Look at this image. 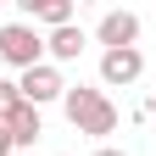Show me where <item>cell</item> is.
Here are the masks:
<instances>
[{
  "instance_id": "obj_1",
  "label": "cell",
  "mask_w": 156,
  "mask_h": 156,
  "mask_svg": "<svg viewBox=\"0 0 156 156\" xmlns=\"http://www.w3.org/2000/svg\"><path fill=\"white\" fill-rule=\"evenodd\" d=\"M62 112H67V123H73L78 134H95V140L117 134V106L106 101V89H89V84H67V95H62Z\"/></svg>"
},
{
  "instance_id": "obj_2",
  "label": "cell",
  "mask_w": 156,
  "mask_h": 156,
  "mask_svg": "<svg viewBox=\"0 0 156 156\" xmlns=\"http://www.w3.org/2000/svg\"><path fill=\"white\" fill-rule=\"evenodd\" d=\"M0 62L28 73L45 62V34H39L34 23H0Z\"/></svg>"
},
{
  "instance_id": "obj_3",
  "label": "cell",
  "mask_w": 156,
  "mask_h": 156,
  "mask_svg": "<svg viewBox=\"0 0 156 156\" xmlns=\"http://www.w3.org/2000/svg\"><path fill=\"white\" fill-rule=\"evenodd\" d=\"M17 95H23L28 106H50V101L67 95V78H62L56 62H39V67H28L23 78H17Z\"/></svg>"
},
{
  "instance_id": "obj_4",
  "label": "cell",
  "mask_w": 156,
  "mask_h": 156,
  "mask_svg": "<svg viewBox=\"0 0 156 156\" xmlns=\"http://www.w3.org/2000/svg\"><path fill=\"white\" fill-rule=\"evenodd\" d=\"M140 73H145V50L140 45H134V50H101V84L106 89L140 84Z\"/></svg>"
},
{
  "instance_id": "obj_5",
  "label": "cell",
  "mask_w": 156,
  "mask_h": 156,
  "mask_svg": "<svg viewBox=\"0 0 156 156\" xmlns=\"http://www.w3.org/2000/svg\"><path fill=\"white\" fill-rule=\"evenodd\" d=\"M95 39H101L106 50H134L140 45V17L134 11H106L101 28H95Z\"/></svg>"
},
{
  "instance_id": "obj_6",
  "label": "cell",
  "mask_w": 156,
  "mask_h": 156,
  "mask_svg": "<svg viewBox=\"0 0 156 156\" xmlns=\"http://www.w3.org/2000/svg\"><path fill=\"white\" fill-rule=\"evenodd\" d=\"M84 45H89V39H84V28H78V23L45 34V56H50V62H78V56H84Z\"/></svg>"
},
{
  "instance_id": "obj_7",
  "label": "cell",
  "mask_w": 156,
  "mask_h": 156,
  "mask_svg": "<svg viewBox=\"0 0 156 156\" xmlns=\"http://www.w3.org/2000/svg\"><path fill=\"white\" fill-rule=\"evenodd\" d=\"M6 128H11V151H28L39 134H45V123H39V106H28V101H23V106L6 117Z\"/></svg>"
},
{
  "instance_id": "obj_8",
  "label": "cell",
  "mask_w": 156,
  "mask_h": 156,
  "mask_svg": "<svg viewBox=\"0 0 156 156\" xmlns=\"http://www.w3.org/2000/svg\"><path fill=\"white\" fill-rule=\"evenodd\" d=\"M23 23L67 28V23H73V0H23Z\"/></svg>"
},
{
  "instance_id": "obj_9",
  "label": "cell",
  "mask_w": 156,
  "mask_h": 156,
  "mask_svg": "<svg viewBox=\"0 0 156 156\" xmlns=\"http://www.w3.org/2000/svg\"><path fill=\"white\" fill-rule=\"evenodd\" d=\"M17 106H23V95H17V78H0V123H6Z\"/></svg>"
},
{
  "instance_id": "obj_10",
  "label": "cell",
  "mask_w": 156,
  "mask_h": 156,
  "mask_svg": "<svg viewBox=\"0 0 156 156\" xmlns=\"http://www.w3.org/2000/svg\"><path fill=\"white\" fill-rule=\"evenodd\" d=\"M0 156H11V128L0 123Z\"/></svg>"
},
{
  "instance_id": "obj_11",
  "label": "cell",
  "mask_w": 156,
  "mask_h": 156,
  "mask_svg": "<svg viewBox=\"0 0 156 156\" xmlns=\"http://www.w3.org/2000/svg\"><path fill=\"white\" fill-rule=\"evenodd\" d=\"M95 156H128V151H117V145H101V151H95Z\"/></svg>"
}]
</instances>
